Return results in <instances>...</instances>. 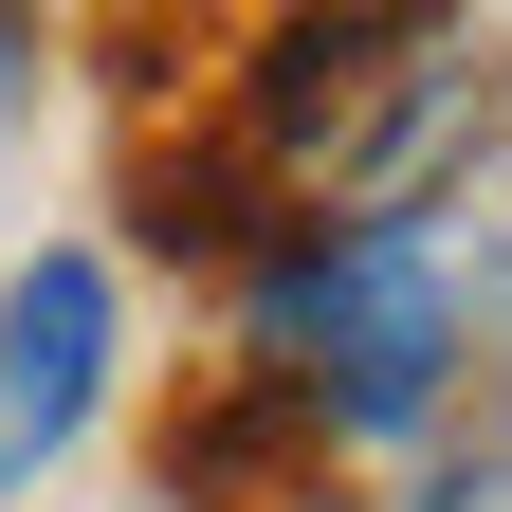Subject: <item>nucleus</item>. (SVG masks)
I'll return each instance as SVG.
<instances>
[{
  "mask_svg": "<svg viewBox=\"0 0 512 512\" xmlns=\"http://www.w3.org/2000/svg\"><path fill=\"white\" fill-rule=\"evenodd\" d=\"M165 476L202 494V512H311V494H330V439H311V421H275L256 384H220V403L183 421V458H165Z\"/></svg>",
  "mask_w": 512,
  "mask_h": 512,
  "instance_id": "20e7f679",
  "label": "nucleus"
},
{
  "mask_svg": "<svg viewBox=\"0 0 512 512\" xmlns=\"http://www.w3.org/2000/svg\"><path fill=\"white\" fill-rule=\"evenodd\" d=\"M476 147H494V37L348 0V19H275L256 37L202 183L256 202V220H293V238H366V220H421Z\"/></svg>",
  "mask_w": 512,
  "mask_h": 512,
  "instance_id": "f257e3e1",
  "label": "nucleus"
},
{
  "mask_svg": "<svg viewBox=\"0 0 512 512\" xmlns=\"http://www.w3.org/2000/svg\"><path fill=\"white\" fill-rule=\"evenodd\" d=\"M238 384L275 421L348 439H421L439 384H458V275H439L421 220H366V238H275L238 275Z\"/></svg>",
  "mask_w": 512,
  "mask_h": 512,
  "instance_id": "f03ea898",
  "label": "nucleus"
},
{
  "mask_svg": "<svg viewBox=\"0 0 512 512\" xmlns=\"http://www.w3.org/2000/svg\"><path fill=\"white\" fill-rule=\"evenodd\" d=\"M92 403H110V256L55 238V256H19V275H0V494L74 458Z\"/></svg>",
  "mask_w": 512,
  "mask_h": 512,
  "instance_id": "7ed1b4c3",
  "label": "nucleus"
},
{
  "mask_svg": "<svg viewBox=\"0 0 512 512\" xmlns=\"http://www.w3.org/2000/svg\"><path fill=\"white\" fill-rule=\"evenodd\" d=\"M439 512H476V494H439Z\"/></svg>",
  "mask_w": 512,
  "mask_h": 512,
  "instance_id": "39448f33",
  "label": "nucleus"
}]
</instances>
